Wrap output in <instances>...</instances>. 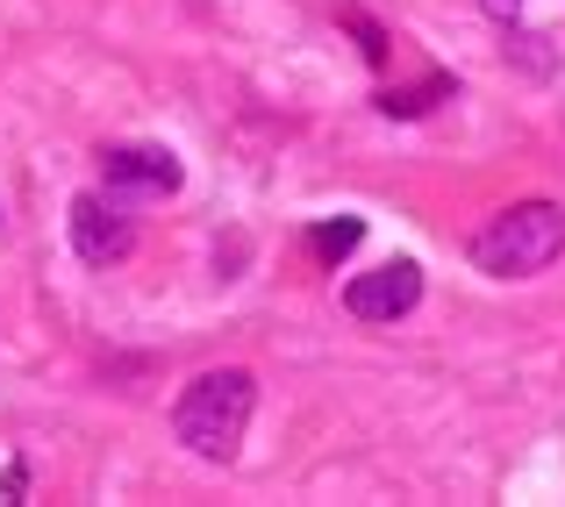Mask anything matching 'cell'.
Returning a JSON list of instances; mask_svg holds the SVG:
<instances>
[{"instance_id":"7a4b0ae2","label":"cell","mask_w":565,"mask_h":507,"mask_svg":"<svg viewBox=\"0 0 565 507\" xmlns=\"http://www.w3.org/2000/svg\"><path fill=\"white\" fill-rule=\"evenodd\" d=\"M565 258V207L558 201H523L501 207L480 236H472V265L487 279H537L544 265Z\"/></svg>"},{"instance_id":"5b68a950","label":"cell","mask_w":565,"mask_h":507,"mask_svg":"<svg viewBox=\"0 0 565 507\" xmlns=\"http://www.w3.org/2000/svg\"><path fill=\"white\" fill-rule=\"evenodd\" d=\"M100 179L108 193H180V158L166 143H115L100 151Z\"/></svg>"},{"instance_id":"277c9868","label":"cell","mask_w":565,"mask_h":507,"mask_svg":"<svg viewBox=\"0 0 565 507\" xmlns=\"http://www.w3.org/2000/svg\"><path fill=\"white\" fill-rule=\"evenodd\" d=\"M415 301H423V265L415 258H386V265H373V272H359L344 287V308L359 322H401Z\"/></svg>"},{"instance_id":"52a82bcc","label":"cell","mask_w":565,"mask_h":507,"mask_svg":"<svg viewBox=\"0 0 565 507\" xmlns=\"http://www.w3.org/2000/svg\"><path fill=\"white\" fill-rule=\"evenodd\" d=\"M359 236H365L359 215H337V222H322V229H308V250H316V258H344V250H359Z\"/></svg>"},{"instance_id":"8992f818","label":"cell","mask_w":565,"mask_h":507,"mask_svg":"<svg viewBox=\"0 0 565 507\" xmlns=\"http://www.w3.org/2000/svg\"><path fill=\"white\" fill-rule=\"evenodd\" d=\"M444 94H451V79H444V72H429L423 86H386V94H380V115H423V108H437Z\"/></svg>"},{"instance_id":"6da1fadb","label":"cell","mask_w":565,"mask_h":507,"mask_svg":"<svg viewBox=\"0 0 565 507\" xmlns=\"http://www.w3.org/2000/svg\"><path fill=\"white\" fill-rule=\"evenodd\" d=\"M250 408H258V379H250L244 365L201 371V379L172 400V436H180V451L201 457V465H230L244 429H250Z\"/></svg>"},{"instance_id":"ba28073f","label":"cell","mask_w":565,"mask_h":507,"mask_svg":"<svg viewBox=\"0 0 565 507\" xmlns=\"http://www.w3.org/2000/svg\"><path fill=\"white\" fill-rule=\"evenodd\" d=\"M487 14H494V22H509V14H523V0H480Z\"/></svg>"},{"instance_id":"3957f363","label":"cell","mask_w":565,"mask_h":507,"mask_svg":"<svg viewBox=\"0 0 565 507\" xmlns=\"http://www.w3.org/2000/svg\"><path fill=\"white\" fill-rule=\"evenodd\" d=\"M72 250L94 272H108V265H122L137 250V222L122 215V193H79L72 201Z\"/></svg>"}]
</instances>
